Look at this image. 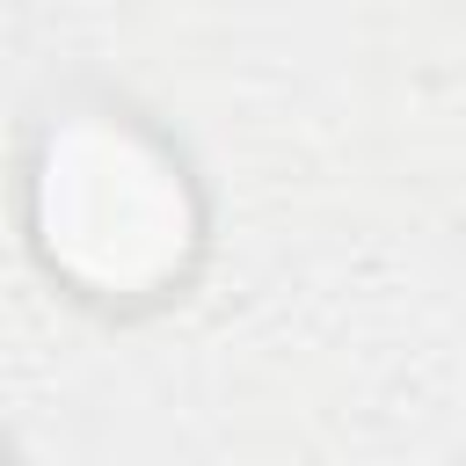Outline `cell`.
<instances>
[{"label": "cell", "instance_id": "6da1fadb", "mask_svg": "<svg viewBox=\"0 0 466 466\" xmlns=\"http://www.w3.org/2000/svg\"><path fill=\"white\" fill-rule=\"evenodd\" d=\"M36 240L80 291L146 299L197 255L189 175L131 116L80 109L36 153Z\"/></svg>", "mask_w": 466, "mask_h": 466}, {"label": "cell", "instance_id": "7a4b0ae2", "mask_svg": "<svg viewBox=\"0 0 466 466\" xmlns=\"http://www.w3.org/2000/svg\"><path fill=\"white\" fill-rule=\"evenodd\" d=\"M0 466H7V459H0Z\"/></svg>", "mask_w": 466, "mask_h": 466}]
</instances>
